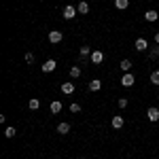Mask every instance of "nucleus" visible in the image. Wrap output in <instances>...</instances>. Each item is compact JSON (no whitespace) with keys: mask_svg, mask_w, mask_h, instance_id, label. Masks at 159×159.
<instances>
[{"mask_svg":"<svg viewBox=\"0 0 159 159\" xmlns=\"http://www.w3.org/2000/svg\"><path fill=\"white\" fill-rule=\"evenodd\" d=\"M76 11L81 13V15H87V13H89V4H87L85 0H81V2L76 4Z\"/></svg>","mask_w":159,"mask_h":159,"instance_id":"nucleus-9","label":"nucleus"},{"mask_svg":"<svg viewBox=\"0 0 159 159\" xmlns=\"http://www.w3.org/2000/svg\"><path fill=\"white\" fill-rule=\"evenodd\" d=\"M134 83H136V79H134V74H132V72H125V74H123V79H121V85L123 87H132Z\"/></svg>","mask_w":159,"mask_h":159,"instance_id":"nucleus-2","label":"nucleus"},{"mask_svg":"<svg viewBox=\"0 0 159 159\" xmlns=\"http://www.w3.org/2000/svg\"><path fill=\"white\" fill-rule=\"evenodd\" d=\"M91 53L93 51L89 49V47H81V57H91Z\"/></svg>","mask_w":159,"mask_h":159,"instance_id":"nucleus-20","label":"nucleus"},{"mask_svg":"<svg viewBox=\"0 0 159 159\" xmlns=\"http://www.w3.org/2000/svg\"><path fill=\"white\" fill-rule=\"evenodd\" d=\"M147 117H148V121H159V108L151 106V108L147 110Z\"/></svg>","mask_w":159,"mask_h":159,"instance_id":"nucleus-7","label":"nucleus"},{"mask_svg":"<svg viewBox=\"0 0 159 159\" xmlns=\"http://www.w3.org/2000/svg\"><path fill=\"white\" fill-rule=\"evenodd\" d=\"M127 4H129V0H115V7H117L119 11H123V9H127Z\"/></svg>","mask_w":159,"mask_h":159,"instance_id":"nucleus-15","label":"nucleus"},{"mask_svg":"<svg viewBox=\"0 0 159 159\" xmlns=\"http://www.w3.org/2000/svg\"><path fill=\"white\" fill-rule=\"evenodd\" d=\"M148 57H151V60H157L159 57V47H153V49L148 51Z\"/></svg>","mask_w":159,"mask_h":159,"instance_id":"nucleus-19","label":"nucleus"},{"mask_svg":"<svg viewBox=\"0 0 159 159\" xmlns=\"http://www.w3.org/2000/svg\"><path fill=\"white\" fill-rule=\"evenodd\" d=\"M123 123H125V119H123L121 115H115V117H112V121H110V125H112L115 129H121Z\"/></svg>","mask_w":159,"mask_h":159,"instance_id":"nucleus-6","label":"nucleus"},{"mask_svg":"<svg viewBox=\"0 0 159 159\" xmlns=\"http://www.w3.org/2000/svg\"><path fill=\"white\" fill-rule=\"evenodd\" d=\"M79 76H81V68L79 66H72L70 68V79H79Z\"/></svg>","mask_w":159,"mask_h":159,"instance_id":"nucleus-16","label":"nucleus"},{"mask_svg":"<svg viewBox=\"0 0 159 159\" xmlns=\"http://www.w3.org/2000/svg\"><path fill=\"white\" fill-rule=\"evenodd\" d=\"M134 49L136 51H147L148 49V40L147 38H138V40L134 43Z\"/></svg>","mask_w":159,"mask_h":159,"instance_id":"nucleus-4","label":"nucleus"},{"mask_svg":"<svg viewBox=\"0 0 159 159\" xmlns=\"http://www.w3.org/2000/svg\"><path fill=\"white\" fill-rule=\"evenodd\" d=\"M57 132H60L61 136H66L68 132H70V123H66V121H64V123H60V125H57Z\"/></svg>","mask_w":159,"mask_h":159,"instance_id":"nucleus-12","label":"nucleus"},{"mask_svg":"<svg viewBox=\"0 0 159 159\" xmlns=\"http://www.w3.org/2000/svg\"><path fill=\"white\" fill-rule=\"evenodd\" d=\"M155 43H157V45H159V32H157V34H155Z\"/></svg>","mask_w":159,"mask_h":159,"instance_id":"nucleus-26","label":"nucleus"},{"mask_svg":"<svg viewBox=\"0 0 159 159\" xmlns=\"http://www.w3.org/2000/svg\"><path fill=\"white\" fill-rule=\"evenodd\" d=\"M70 112H81V104H76V102L70 104Z\"/></svg>","mask_w":159,"mask_h":159,"instance_id":"nucleus-23","label":"nucleus"},{"mask_svg":"<svg viewBox=\"0 0 159 159\" xmlns=\"http://www.w3.org/2000/svg\"><path fill=\"white\" fill-rule=\"evenodd\" d=\"M40 108V102H38V98H30V110H38Z\"/></svg>","mask_w":159,"mask_h":159,"instance_id":"nucleus-17","label":"nucleus"},{"mask_svg":"<svg viewBox=\"0 0 159 159\" xmlns=\"http://www.w3.org/2000/svg\"><path fill=\"white\" fill-rule=\"evenodd\" d=\"M61 38H64V34H61L60 30H51L49 32V43H53V45L61 43Z\"/></svg>","mask_w":159,"mask_h":159,"instance_id":"nucleus-1","label":"nucleus"},{"mask_svg":"<svg viewBox=\"0 0 159 159\" xmlns=\"http://www.w3.org/2000/svg\"><path fill=\"white\" fill-rule=\"evenodd\" d=\"M100 89H102V81H98V79L89 81V91H100Z\"/></svg>","mask_w":159,"mask_h":159,"instance_id":"nucleus-11","label":"nucleus"},{"mask_svg":"<svg viewBox=\"0 0 159 159\" xmlns=\"http://www.w3.org/2000/svg\"><path fill=\"white\" fill-rule=\"evenodd\" d=\"M119 66H121L123 72H129V70H132V60H121V64H119Z\"/></svg>","mask_w":159,"mask_h":159,"instance_id":"nucleus-14","label":"nucleus"},{"mask_svg":"<svg viewBox=\"0 0 159 159\" xmlns=\"http://www.w3.org/2000/svg\"><path fill=\"white\" fill-rule=\"evenodd\" d=\"M157 17H159L157 11H147L144 13V19H147V21H157Z\"/></svg>","mask_w":159,"mask_h":159,"instance_id":"nucleus-13","label":"nucleus"},{"mask_svg":"<svg viewBox=\"0 0 159 159\" xmlns=\"http://www.w3.org/2000/svg\"><path fill=\"white\" fill-rule=\"evenodd\" d=\"M60 110H61V102H51V112L53 115H57Z\"/></svg>","mask_w":159,"mask_h":159,"instance_id":"nucleus-18","label":"nucleus"},{"mask_svg":"<svg viewBox=\"0 0 159 159\" xmlns=\"http://www.w3.org/2000/svg\"><path fill=\"white\" fill-rule=\"evenodd\" d=\"M61 13H64V19H72V17H74V15H76L79 11H76V7H70V4H66Z\"/></svg>","mask_w":159,"mask_h":159,"instance_id":"nucleus-3","label":"nucleus"},{"mask_svg":"<svg viewBox=\"0 0 159 159\" xmlns=\"http://www.w3.org/2000/svg\"><path fill=\"white\" fill-rule=\"evenodd\" d=\"M55 66H57V61H55V60H47L40 68H43V72H53V70H55Z\"/></svg>","mask_w":159,"mask_h":159,"instance_id":"nucleus-5","label":"nucleus"},{"mask_svg":"<svg viewBox=\"0 0 159 159\" xmlns=\"http://www.w3.org/2000/svg\"><path fill=\"white\" fill-rule=\"evenodd\" d=\"M25 61H28V64H32V61H34V53H32V51H28V53H25Z\"/></svg>","mask_w":159,"mask_h":159,"instance_id":"nucleus-24","label":"nucleus"},{"mask_svg":"<svg viewBox=\"0 0 159 159\" xmlns=\"http://www.w3.org/2000/svg\"><path fill=\"white\" fill-rule=\"evenodd\" d=\"M15 134H17L15 127H7V129H4V136H7V138H15Z\"/></svg>","mask_w":159,"mask_h":159,"instance_id":"nucleus-21","label":"nucleus"},{"mask_svg":"<svg viewBox=\"0 0 159 159\" xmlns=\"http://www.w3.org/2000/svg\"><path fill=\"white\" fill-rule=\"evenodd\" d=\"M151 83H153V85H159V70L151 72Z\"/></svg>","mask_w":159,"mask_h":159,"instance_id":"nucleus-22","label":"nucleus"},{"mask_svg":"<svg viewBox=\"0 0 159 159\" xmlns=\"http://www.w3.org/2000/svg\"><path fill=\"white\" fill-rule=\"evenodd\" d=\"M79 159H85V157H79Z\"/></svg>","mask_w":159,"mask_h":159,"instance_id":"nucleus-27","label":"nucleus"},{"mask_svg":"<svg viewBox=\"0 0 159 159\" xmlns=\"http://www.w3.org/2000/svg\"><path fill=\"white\" fill-rule=\"evenodd\" d=\"M127 106V98H119V108H125Z\"/></svg>","mask_w":159,"mask_h":159,"instance_id":"nucleus-25","label":"nucleus"},{"mask_svg":"<svg viewBox=\"0 0 159 159\" xmlns=\"http://www.w3.org/2000/svg\"><path fill=\"white\" fill-rule=\"evenodd\" d=\"M72 91H74V83H72V81H66V83H61V93L70 96Z\"/></svg>","mask_w":159,"mask_h":159,"instance_id":"nucleus-8","label":"nucleus"},{"mask_svg":"<svg viewBox=\"0 0 159 159\" xmlns=\"http://www.w3.org/2000/svg\"><path fill=\"white\" fill-rule=\"evenodd\" d=\"M91 61H93V64H102V61H104V53H102V51H93V53H91Z\"/></svg>","mask_w":159,"mask_h":159,"instance_id":"nucleus-10","label":"nucleus"}]
</instances>
